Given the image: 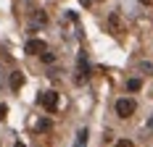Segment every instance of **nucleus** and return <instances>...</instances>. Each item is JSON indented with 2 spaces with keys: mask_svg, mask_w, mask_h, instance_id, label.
<instances>
[{
  "mask_svg": "<svg viewBox=\"0 0 153 147\" xmlns=\"http://www.w3.org/2000/svg\"><path fill=\"white\" fill-rule=\"evenodd\" d=\"M148 129H153V118H151V121H148Z\"/></svg>",
  "mask_w": 153,
  "mask_h": 147,
  "instance_id": "16",
  "label": "nucleus"
},
{
  "mask_svg": "<svg viewBox=\"0 0 153 147\" xmlns=\"http://www.w3.org/2000/svg\"><path fill=\"white\" fill-rule=\"evenodd\" d=\"M16 147H24V145H16Z\"/></svg>",
  "mask_w": 153,
  "mask_h": 147,
  "instance_id": "17",
  "label": "nucleus"
},
{
  "mask_svg": "<svg viewBox=\"0 0 153 147\" xmlns=\"http://www.w3.org/2000/svg\"><path fill=\"white\" fill-rule=\"evenodd\" d=\"M87 137H90L87 129H79V132H76V145L74 147H87Z\"/></svg>",
  "mask_w": 153,
  "mask_h": 147,
  "instance_id": "7",
  "label": "nucleus"
},
{
  "mask_svg": "<svg viewBox=\"0 0 153 147\" xmlns=\"http://www.w3.org/2000/svg\"><path fill=\"white\" fill-rule=\"evenodd\" d=\"M140 3H143V5H151V0H140Z\"/></svg>",
  "mask_w": 153,
  "mask_h": 147,
  "instance_id": "15",
  "label": "nucleus"
},
{
  "mask_svg": "<svg viewBox=\"0 0 153 147\" xmlns=\"http://www.w3.org/2000/svg\"><path fill=\"white\" fill-rule=\"evenodd\" d=\"M87 79H90V63H87L85 53H79V66H76V71H74V84L82 87V84H87Z\"/></svg>",
  "mask_w": 153,
  "mask_h": 147,
  "instance_id": "1",
  "label": "nucleus"
},
{
  "mask_svg": "<svg viewBox=\"0 0 153 147\" xmlns=\"http://www.w3.org/2000/svg\"><path fill=\"white\" fill-rule=\"evenodd\" d=\"M53 58H56V55H50L48 50H45V53H42V60H45V63H50V60H53Z\"/></svg>",
  "mask_w": 153,
  "mask_h": 147,
  "instance_id": "13",
  "label": "nucleus"
},
{
  "mask_svg": "<svg viewBox=\"0 0 153 147\" xmlns=\"http://www.w3.org/2000/svg\"><path fill=\"white\" fill-rule=\"evenodd\" d=\"M108 26H111V32H114V34H122V32H124V24H122V18H119L116 13L108 16Z\"/></svg>",
  "mask_w": 153,
  "mask_h": 147,
  "instance_id": "5",
  "label": "nucleus"
},
{
  "mask_svg": "<svg viewBox=\"0 0 153 147\" xmlns=\"http://www.w3.org/2000/svg\"><path fill=\"white\" fill-rule=\"evenodd\" d=\"M114 147H135V145H132V139H119Z\"/></svg>",
  "mask_w": 153,
  "mask_h": 147,
  "instance_id": "11",
  "label": "nucleus"
},
{
  "mask_svg": "<svg viewBox=\"0 0 153 147\" xmlns=\"http://www.w3.org/2000/svg\"><path fill=\"white\" fill-rule=\"evenodd\" d=\"M5 116H8V105L0 103V121H5Z\"/></svg>",
  "mask_w": 153,
  "mask_h": 147,
  "instance_id": "12",
  "label": "nucleus"
},
{
  "mask_svg": "<svg viewBox=\"0 0 153 147\" xmlns=\"http://www.w3.org/2000/svg\"><path fill=\"white\" fill-rule=\"evenodd\" d=\"M40 105L45 108L48 113H56V108H58V92H42L40 95Z\"/></svg>",
  "mask_w": 153,
  "mask_h": 147,
  "instance_id": "3",
  "label": "nucleus"
},
{
  "mask_svg": "<svg viewBox=\"0 0 153 147\" xmlns=\"http://www.w3.org/2000/svg\"><path fill=\"white\" fill-rule=\"evenodd\" d=\"M45 50H48L45 40H29V42H27V53H29V55H42Z\"/></svg>",
  "mask_w": 153,
  "mask_h": 147,
  "instance_id": "4",
  "label": "nucleus"
},
{
  "mask_svg": "<svg viewBox=\"0 0 153 147\" xmlns=\"http://www.w3.org/2000/svg\"><path fill=\"white\" fill-rule=\"evenodd\" d=\"M45 21H48L45 11H37V13H34V24H45Z\"/></svg>",
  "mask_w": 153,
  "mask_h": 147,
  "instance_id": "10",
  "label": "nucleus"
},
{
  "mask_svg": "<svg viewBox=\"0 0 153 147\" xmlns=\"http://www.w3.org/2000/svg\"><path fill=\"white\" fill-rule=\"evenodd\" d=\"M140 87H143V82H140V79H129V82H127V89H129V92H137Z\"/></svg>",
  "mask_w": 153,
  "mask_h": 147,
  "instance_id": "9",
  "label": "nucleus"
},
{
  "mask_svg": "<svg viewBox=\"0 0 153 147\" xmlns=\"http://www.w3.org/2000/svg\"><path fill=\"white\" fill-rule=\"evenodd\" d=\"M79 3H82V5H92V0H79Z\"/></svg>",
  "mask_w": 153,
  "mask_h": 147,
  "instance_id": "14",
  "label": "nucleus"
},
{
  "mask_svg": "<svg viewBox=\"0 0 153 147\" xmlns=\"http://www.w3.org/2000/svg\"><path fill=\"white\" fill-rule=\"evenodd\" d=\"M21 84H24V74H21V71H16L13 76H11V87H13V89H19Z\"/></svg>",
  "mask_w": 153,
  "mask_h": 147,
  "instance_id": "8",
  "label": "nucleus"
},
{
  "mask_svg": "<svg viewBox=\"0 0 153 147\" xmlns=\"http://www.w3.org/2000/svg\"><path fill=\"white\" fill-rule=\"evenodd\" d=\"M135 100H129V97H122V100H116V116L122 118H129L132 113H135Z\"/></svg>",
  "mask_w": 153,
  "mask_h": 147,
  "instance_id": "2",
  "label": "nucleus"
},
{
  "mask_svg": "<svg viewBox=\"0 0 153 147\" xmlns=\"http://www.w3.org/2000/svg\"><path fill=\"white\" fill-rule=\"evenodd\" d=\"M50 129H53V121H50V118H40V121H37V126H34V132H40V134L50 132Z\"/></svg>",
  "mask_w": 153,
  "mask_h": 147,
  "instance_id": "6",
  "label": "nucleus"
}]
</instances>
